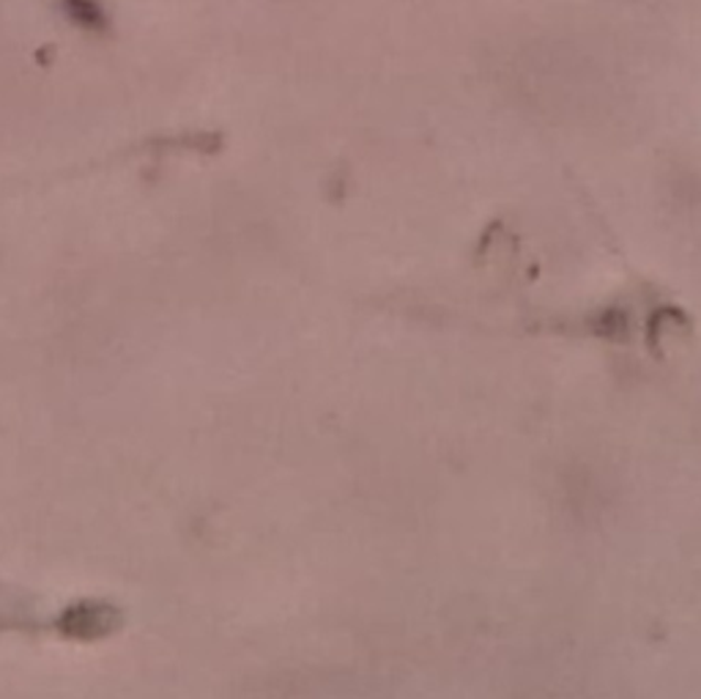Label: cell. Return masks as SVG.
I'll use <instances>...</instances> for the list:
<instances>
[{
  "label": "cell",
  "instance_id": "obj_1",
  "mask_svg": "<svg viewBox=\"0 0 701 699\" xmlns=\"http://www.w3.org/2000/svg\"><path fill=\"white\" fill-rule=\"evenodd\" d=\"M64 11L70 14L72 22L83 28H99L105 22V14H102L99 3H94V0H64Z\"/></svg>",
  "mask_w": 701,
  "mask_h": 699
}]
</instances>
